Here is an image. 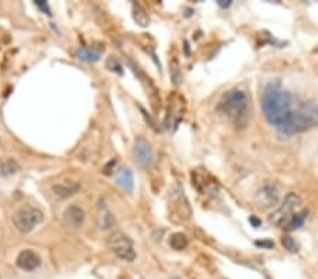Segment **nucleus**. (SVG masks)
<instances>
[{"instance_id":"f257e3e1","label":"nucleus","mask_w":318,"mask_h":279,"mask_svg":"<svg viewBox=\"0 0 318 279\" xmlns=\"http://www.w3.org/2000/svg\"><path fill=\"white\" fill-rule=\"evenodd\" d=\"M293 104H294V98L287 90H284L278 82L270 84L263 92L262 108L264 117L278 132L283 128L287 117L291 113Z\"/></svg>"},{"instance_id":"f03ea898","label":"nucleus","mask_w":318,"mask_h":279,"mask_svg":"<svg viewBox=\"0 0 318 279\" xmlns=\"http://www.w3.org/2000/svg\"><path fill=\"white\" fill-rule=\"evenodd\" d=\"M318 126V103L317 102H300L297 108L291 110L286 123L280 132L286 136H294L307 132Z\"/></svg>"},{"instance_id":"7ed1b4c3","label":"nucleus","mask_w":318,"mask_h":279,"mask_svg":"<svg viewBox=\"0 0 318 279\" xmlns=\"http://www.w3.org/2000/svg\"><path fill=\"white\" fill-rule=\"evenodd\" d=\"M218 112L232 120L236 126H245L249 117V99L243 90H229L222 96L218 104Z\"/></svg>"},{"instance_id":"20e7f679","label":"nucleus","mask_w":318,"mask_h":279,"mask_svg":"<svg viewBox=\"0 0 318 279\" xmlns=\"http://www.w3.org/2000/svg\"><path fill=\"white\" fill-rule=\"evenodd\" d=\"M43 218H44V213L39 208L24 204L15 213L13 223H15L19 232H30L34 230L36 226L40 224Z\"/></svg>"},{"instance_id":"39448f33","label":"nucleus","mask_w":318,"mask_h":279,"mask_svg":"<svg viewBox=\"0 0 318 279\" xmlns=\"http://www.w3.org/2000/svg\"><path fill=\"white\" fill-rule=\"evenodd\" d=\"M108 248L115 256L120 260H123V261H127V262L135 261L136 251L135 247H133V241L122 232H113L108 238Z\"/></svg>"},{"instance_id":"423d86ee","label":"nucleus","mask_w":318,"mask_h":279,"mask_svg":"<svg viewBox=\"0 0 318 279\" xmlns=\"http://www.w3.org/2000/svg\"><path fill=\"white\" fill-rule=\"evenodd\" d=\"M301 204V198L297 194H288L284 198V200L281 203V206L278 208L273 214L270 216V222L273 224L281 226L286 220H288L290 217L293 216V212L295 208H298Z\"/></svg>"},{"instance_id":"0eeeda50","label":"nucleus","mask_w":318,"mask_h":279,"mask_svg":"<svg viewBox=\"0 0 318 279\" xmlns=\"http://www.w3.org/2000/svg\"><path fill=\"white\" fill-rule=\"evenodd\" d=\"M133 160L135 164L139 168L147 170L153 165L154 161V154H153V148H151L150 142L144 138H137L133 146Z\"/></svg>"},{"instance_id":"6e6552de","label":"nucleus","mask_w":318,"mask_h":279,"mask_svg":"<svg viewBox=\"0 0 318 279\" xmlns=\"http://www.w3.org/2000/svg\"><path fill=\"white\" fill-rule=\"evenodd\" d=\"M85 222V212L77 204H71L64 212V224L71 230H80Z\"/></svg>"},{"instance_id":"1a4fd4ad","label":"nucleus","mask_w":318,"mask_h":279,"mask_svg":"<svg viewBox=\"0 0 318 279\" xmlns=\"http://www.w3.org/2000/svg\"><path fill=\"white\" fill-rule=\"evenodd\" d=\"M16 264L20 270L32 272L36 271V270L40 266L41 258L36 251H33V250H24V251H22V252L17 256Z\"/></svg>"},{"instance_id":"9d476101","label":"nucleus","mask_w":318,"mask_h":279,"mask_svg":"<svg viewBox=\"0 0 318 279\" xmlns=\"http://www.w3.org/2000/svg\"><path fill=\"white\" fill-rule=\"evenodd\" d=\"M278 200V192L276 186L271 184H266L256 194V202L260 208H270L274 206Z\"/></svg>"},{"instance_id":"9b49d317","label":"nucleus","mask_w":318,"mask_h":279,"mask_svg":"<svg viewBox=\"0 0 318 279\" xmlns=\"http://www.w3.org/2000/svg\"><path fill=\"white\" fill-rule=\"evenodd\" d=\"M80 184L75 180H63L53 186V194L57 199H68L80 190Z\"/></svg>"},{"instance_id":"f8f14e48","label":"nucleus","mask_w":318,"mask_h":279,"mask_svg":"<svg viewBox=\"0 0 318 279\" xmlns=\"http://www.w3.org/2000/svg\"><path fill=\"white\" fill-rule=\"evenodd\" d=\"M115 180L116 184L126 192H132L135 188V179H133V174L132 170L127 168H120L116 174H115Z\"/></svg>"},{"instance_id":"ddd939ff","label":"nucleus","mask_w":318,"mask_h":279,"mask_svg":"<svg viewBox=\"0 0 318 279\" xmlns=\"http://www.w3.org/2000/svg\"><path fill=\"white\" fill-rule=\"evenodd\" d=\"M98 224L102 230H108L115 224V218L112 216L111 210L105 204V202H99L98 204Z\"/></svg>"},{"instance_id":"4468645a","label":"nucleus","mask_w":318,"mask_h":279,"mask_svg":"<svg viewBox=\"0 0 318 279\" xmlns=\"http://www.w3.org/2000/svg\"><path fill=\"white\" fill-rule=\"evenodd\" d=\"M75 56H77L78 60H81V61L96 62L99 61V58H101V51H99V50H95V48L82 46V48H78V50H77Z\"/></svg>"},{"instance_id":"2eb2a0df","label":"nucleus","mask_w":318,"mask_h":279,"mask_svg":"<svg viewBox=\"0 0 318 279\" xmlns=\"http://www.w3.org/2000/svg\"><path fill=\"white\" fill-rule=\"evenodd\" d=\"M20 170V165L17 162L16 160L13 158H5L0 161V175L2 176H9V175H13Z\"/></svg>"},{"instance_id":"dca6fc26","label":"nucleus","mask_w":318,"mask_h":279,"mask_svg":"<svg viewBox=\"0 0 318 279\" xmlns=\"http://www.w3.org/2000/svg\"><path fill=\"white\" fill-rule=\"evenodd\" d=\"M307 214H308V212H307V210H302V212H298V213L293 214V216L287 220L286 230H288V232H293V230H297V228L302 227L304 222H305V218H307Z\"/></svg>"},{"instance_id":"f3484780","label":"nucleus","mask_w":318,"mask_h":279,"mask_svg":"<svg viewBox=\"0 0 318 279\" xmlns=\"http://www.w3.org/2000/svg\"><path fill=\"white\" fill-rule=\"evenodd\" d=\"M170 246H171L173 250L181 251V250H184V248L188 246V240H187L185 234H183V232H174L170 237Z\"/></svg>"},{"instance_id":"a211bd4d","label":"nucleus","mask_w":318,"mask_h":279,"mask_svg":"<svg viewBox=\"0 0 318 279\" xmlns=\"http://www.w3.org/2000/svg\"><path fill=\"white\" fill-rule=\"evenodd\" d=\"M133 17H135V20L137 22V24L142 26V27H146V26H149V23H150L149 16L146 14V12H144L143 8H140L139 4H135V6H133Z\"/></svg>"},{"instance_id":"6ab92c4d","label":"nucleus","mask_w":318,"mask_h":279,"mask_svg":"<svg viewBox=\"0 0 318 279\" xmlns=\"http://www.w3.org/2000/svg\"><path fill=\"white\" fill-rule=\"evenodd\" d=\"M281 244H283V247L286 248L288 252H297V251H298V244H297L294 238L290 237V236H284V237L281 238Z\"/></svg>"},{"instance_id":"aec40b11","label":"nucleus","mask_w":318,"mask_h":279,"mask_svg":"<svg viewBox=\"0 0 318 279\" xmlns=\"http://www.w3.org/2000/svg\"><path fill=\"white\" fill-rule=\"evenodd\" d=\"M170 74H171V79H173V82H174V85H180L181 84V74H180V65H178V62L173 61V64L170 65Z\"/></svg>"},{"instance_id":"412c9836","label":"nucleus","mask_w":318,"mask_h":279,"mask_svg":"<svg viewBox=\"0 0 318 279\" xmlns=\"http://www.w3.org/2000/svg\"><path fill=\"white\" fill-rule=\"evenodd\" d=\"M106 66H108V70H113V72H118V74H123V70H122V65H120V62L115 58V56H111L108 62H106Z\"/></svg>"},{"instance_id":"4be33fe9","label":"nucleus","mask_w":318,"mask_h":279,"mask_svg":"<svg viewBox=\"0 0 318 279\" xmlns=\"http://www.w3.org/2000/svg\"><path fill=\"white\" fill-rule=\"evenodd\" d=\"M36 6L39 8H41L46 14L51 16V12H50V8H48V4L46 2H43V0H39V2H36Z\"/></svg>"},{"instance_id":"5701e85b","label":"nucleus","mask_w":318,"mask_h":279,"mask_svg":"<svg viewBox=\"0 0 318 279\" xmlns=\"http://www.w3.org/2000/svg\"><path fill=\"white\" fill-rule=\"evenodd\" d=\"M256 246L257 247H262V248H267V250H270V248L274 247V242L273 241H256Z\"/></svg>"},{"instance_id":"b1692460","label":"nucleus","mask_w":318,"mask_h":279,"mask_svg":"<svg viewBox=\"0 0 318 279\" xmlns=\"http://www.w3.org/2000/svg\"><path fill=\"white\" fill-rule=\"evenodd\" d=\"M231 4L232 2H229V0H219V2H218V6L222 8H228Z\"/></svg>"},{"instance_id":"393cba45","label":"nucleus","mask_w":318,"mask_h":279,"mask_svg":"<svg viewBox=\"0 0 318 279\" xmlns=\"http://www.w3.org/2000/svg\"><path fill=\"white\" fill-rule=\"evenodd\" d=\"M249 222H250V223H252L254 227H259V226H260V222H259V220H257V218H256L254 216L250 217V218H249Z\"/></svg>"},{"instance_id":"a878e982","label":"nucleus","mask_w":318,"mask_h":279,"mask_svg":"<svg viewBox=\"0 0 318 279\" xmlns=\"http://www.w3.org/2000/svg\"><path fill=\"white\" fill-rule=\"evenodd\" d=\"M170 279H183V278H180V276H173V278H170Z\"/></svg>"}]
</instances>
